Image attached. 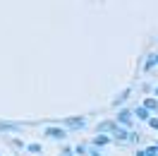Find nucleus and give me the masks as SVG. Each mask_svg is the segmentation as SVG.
<instances>
[{
	"label": "nucleus",
	"mask_w": 158,
	"mask_h": 156,
	"mask_svg": "<svg viewBox=\"0 0 158 156\" xmlns=\"http://www.w3.org/2000/svg\"><path fill=\"white\" fill-rule=\"evenodd\" d=\"M156 96H158V87H156Z\"/></svg>",
	"instance_id": "20"
},
{
	"label": "nucleus",
	"mask_w": 158,
	"mask_h": 156,
	"mask_svg": "<svg viewBox=\"0 0 158 156\" xmlns=\"http://www.w3.org/2000/svg\"><path fill=\"white\" fill-rule=\"evenodd\" d=\"M156 156H158V154H156Z\"/></svg>",
	"instance_id": "22"
},
{
	"label": "nucleus",
	"mask_w": 158,
	"mask_h": 156,
	"mask_svg": "<svg viewBox=\"0 0 158 156\" xmlns=\"http://www.w3.org/2000/svg\"><path fill=\"white\" fill-rule=\"evenodd\" d=\"M74 154H79V156H84V154H89V149H86V146H81V144H79L77 149H74Z\"/></svg>",
	"instance_id": "13"
},
{
	"label": "nucleus",
	"mask_w": 158,
	"mask_h": 156,
	"mask_svg": "<svg viewBox=\"0 0 158 156\" xmlns=\"http://www.w3.org/2000/svg\"><path fill=\"white\" fill-rule=\"evenodd\" d=\"M127 142H139V132H137V135H134V132H129V139H127Z\"/></svg>",
	"instance_id": "16"
},
{
	"label": "nucleus",
	"mask_w": 158,
	"mask_h": 156,
	"mask_svg": "<svg viewBox=\"0 0 158 156\" xmlns=\"http://www.w3.org/2000/svg\"><path fill=\"white\" fill-rule=\"evenodd\" d=\"M24 149H27V151H31V154H41V144H27Z\"/></svg>",
	"instance_id": "12"
},
{
	"label": "nucleus",
	"mask_w": 158,
	"mask_h": 156,
	"mask_svg": "<svg viewBox=\"0 0 158 156\" xmlns=\"http://www.w3.org/2000/svg\"><path fill=\"white\" fill-rule=\"evenodd\" d=\"M144 106H146L151 113H158V101H156V98H146V101H144Z\"/></svg>",
	"instance_id": "10"
},
{
	"label": "nucleus",
	"mask_w": 158,
	"mask_h": 156,
	"mask_svg": "<svg viewBox=\"0 0 158 156\" xmlns=\"http://www.w3.org/2000/svg\"><path fill=\"white\" fill-rule=\"evenodd\" d=\"M89 156H101V154H98V149H89Z\"/></svg>",
	"instance_id": "18"
},
{
	"label": "nucleus",
	"mask_w": 158,
	"mask_h": 156,
	"mask_svg": "<svg viewBox=\"0 0 158 156\" xmlns=\"http://www.w3.org/2000/svg\"><path fill=\"white\" fill-rule=\"evenodd\" d=\"M144 151H146V156H156V154H158L156 144H153V146H148V149H144Z\"/></svg>",
	"instance_id": "14"
},
{
	"label": "nucleus",
	"mask_w": 158,
	"mask_h": 156,
	"mask_svg": "<svg viewBox=\"0 0 158 156\" xmlns=\"http://www.w3.org/2000/svg\"><path fill=\"white\" fill-rule=\"evenodd\" d=\"M129 94H132L129 89H127V91H122V94H120V96L115 98V101H113V106H122V103H125V101H127V98H129Z\"/></svg>",
	"instance_id": "9"
},
{
	"label": "nucleus",
	"mask_w": 158,
	"mask_h": 156,
	"mask_svg": "<svg viewBox=\"0 0 158 156\" xmlns=\"http://www.w3.org/2000/svg\"><path fill=\"white\" fill-rule=\"evenodd\" d=\"M115 120H103V123H98V127H96V132H106V135H110L113 130H115Z\"/></svg>",
	"instance_id": "6"
},
{
	"label": "nucleus",
	"mask_w": 158,
	"mask_h": 156,
	"mask_svg": "<svg viewBox=\"0 0 158 156\" xmlns=\"http://www.w3.org/2000/svg\"><path fill=\"white\" fill-rule=\"evenodd\" d=\"M22 125L17 123H5V120H0V132H19Z\"/></svg>",
	"instance_id": "8"
},
{
	"label": "nucleus",
	"mask_w": 158,
	"mask_h": 156,
	"mask_svg": "<svg viewBox=\"0 0 158 156\" xmlns=\"http://www.w3.org/2000/svg\"><path fill=\"white\" fill-rule=\"evenodd\" d=\"M60 156H74V149H62V154Z\"/></svg>",
	"instance_id": "17"
},
{
	"label": "nucleus",
	"mask_w": 158,
	"mask_h": 156,
	"mask_svg": "<svg viewBox=\"0 0 158 156\" xmlns=\"http://www.w3.org/2000/svg\"><path fill=\"white\" fill-rule=\"evenodd\" d=\"M156 149H158V142H156Z\"/></svg>",
	"instance_id": "21"
},
{
	"label": "nucleus",
	"mask_w": 158,
	"mask_h": 156,
	"mask_svg": "<svg viewBox=\"0 0 158 156\" xmlns=\"http://www.w3.org/2000/svg\"><path fill=\"white\" fill-rule=\"evenodd\" d=\"M46 137H50V139H65L67 137V127L65 125H50V127H46Z\"/></svg>",
	"instance_id": "1"
},
{
	"label": "nucleus",
	"mask_w": 158,
	"mask_h": 156,
	"mask_svg": "<svg viewBox=\"0 0 158 156\" xmlns=\"http://www.w3.org/2000/svg\"><path fill=\"white\" fill-rule=\"evenodd\" d=\"M153 65H158V53H153V55H148V60L144 63V70H151Z\"/></svg>",
	"instance_id": "11"
},
{
	"label": "nucleus",
	"mask_w": 158,
	"mask_h": 156,
	"mask_svg": "<svg viewBox=\"0 0 158 156\" xmlns=\"http://www.w3.org/2000/svg\"><path fill=\"white\" fill-rule=\"evenodd\" d=\"M62 125L67 127V130H81V127L86 125V120H84V118H65Z\"/></svg>",
	"instance_id": "4"
},
{
	"label": "nucleus",
	"mask_w": 158,
	"mask_h": 156,
	"mask_svg": "<svg viewBox=\"0 0 158 156\" xmlns=\"http://www.w3.org/2000/svg\"><path fill=\"white\" fill-rule=\"evenodd\" d=\"M148 125L153 127V130H158V118H148Z\"/></svg>",
	"instance_id": "15"
},
{
	"label": "nucleus",
	"mask_w": 158,
	"mask_h": 156,
	"mask_svg": "<svg viewBox=\"0 0 158 156\" xmlns=\"http://www.w3.org/2000/svg\"><path fill=\"white\" fill-rule=\"evenodd\" d=\"M110 139H113V137L110 135H106V132H96V137H94V146H108L110 144Z\"/></svg>",
	"instance_id": "5"
},
{
	"label": "nucleus",
	"mask_w": 158,
	"mask_h": 156,
	"mask_svg": "<svg viewBox=\"0 0 158 156\" xmlns=\"http://www.w3.org/2000/svg\"><path fill=\"white\" fill-rule=\"evenodd\" d=\"M110 137L118 139V142H127V139H129V130L125 125H115V130L110 132Z\"/></svg>",
	"instance_id": "3"
},
{
	"label": "nucleus",
	"mask_w": 158,
	"mask_h": 156,
	"mask_svg": "<svg viewBox=\"0 0 158 156\" xmlns=\"http://www.w3.org/2000/svg\"><path fill=\"white\" fill-rule=\"evenodd\" d=\"M137 156H146V151H137Z\"/></svg>",
	"instance_id": "19"
},
{
	"label": "nucleus",
	"mask_w": 158,
	"mask_h": 156,
	"mask_svg": "<svg viewBox=\"0 0 158 156\" xmlns=\"http://www.w3.org/2000/svg\"><path fill=\"white\" fill-rule=\"evenodd\" d=\"M115 123H118V125H125V127H129L132 123H134V110H127V108L118 110V118H115Z\"/></svg>",
	"instance_id": "2"
},
{
	"label": "nucleus",
	"mask_w": 158,
	"mask_h": 156,
	"mask_svg": "<svg viewBox=\"0 0 158 156\" xmlns=\"http://www.w3.org/2000/svg\"><path fill=\"white\" fill-rule=\"evenodd\" d=\"M134 115H137V120H144V123H148L151 110H148L146 106H137V108H134Z\"/></svg>",
	"instance_id": "7"
}]
</instances>
